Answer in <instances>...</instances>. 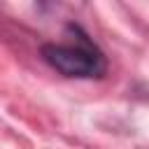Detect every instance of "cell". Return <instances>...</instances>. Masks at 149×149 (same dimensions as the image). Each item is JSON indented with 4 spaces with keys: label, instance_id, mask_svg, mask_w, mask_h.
I'll return each mask as SVG.
<instances>
[{
    "label": "cell",
    "instance_id": "6da1fadb",
    "mask_svg": "<svg viewBox=\"0 0 149 149\" xmlns=\"http://www.w3.org/2000/svg\"><path fill=\"white\" fill-rule=\"evenodd\" d=\"M65 33H68V42L44 44L42 58L65 77H77V79L102 77L107 70V61L102 51L93 44V40L74 23H68Z\"/></svg>",
    "mask_w": 149,
    "mask_h": 149
}]
</instances>
